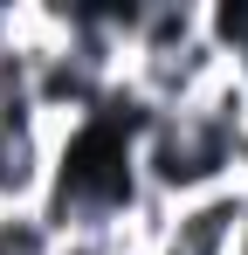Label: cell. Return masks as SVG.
<instances>
[{
    "mask_svg": "<svg viewBox=\"0 0 248 255\" xmlns=\"http://www.w3.org/2000/svg\"><path fill=\"white\" fill-rule=\"evenodd\" d=\"M248 179V138L228 131L214 111H152L138 118V186L145 200L179 207V200H200L214 186H235Z\"/></svg>",
    "mask_w": 248,
    "mask_h": 255,
    "instance_id": "1",
    "label": "cell"
},
{
    "mask_svg": "<svg viewBox=\"0 0 248 255\" xmlns=\"http://www.w3.org/2000/svg\"><path fill=\"white\" fill-rule=\"evenodd\" d=\"M207 42V0H138L131 7V62H172Z\"/></svg>",
    "mask_w": 248,
    "mask_h": 255,
    "instance_id": "3",
    "label": "cell"
},
{
    "mask_svg": "<svg viewBox=\"0 0 248 255\" xmlns=\"http://www.w3.org/2000/svg\"><path fill=\"white\" fill-rule=\"evenodd\" d=\"M242 214H248V179L214 186V193H200V200H179L172 221H165V249L159 255H235Z\"/></svg>",
    "mask_w": 248,
    "mask_h": 255,
    "instance_id": "2",
    "label": "cell"
},
{
    "mask_svg": "<svg viewBox=\"0 0 248 255\" xmlns=\"http://www.w3.org/2000/svg\"><path fill=\"white\" fill-rule=\"evenodd\" d=\"M21 35H28V7H0V55L21 48Z\"/></svg>",
    "mask_w": 248,
    "mask_h": 255,
    "instance_id": "4",
    "label": "cell"
}]
</instances>
